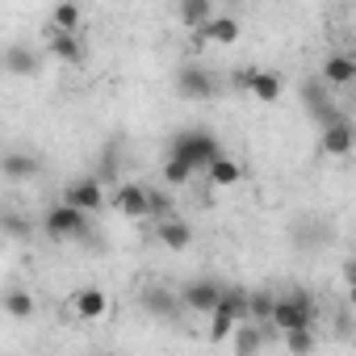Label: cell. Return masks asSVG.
<instances>
[{"label": "cell", "instance_id": "5bb4252c", "mask_svg": "<svg viewBox=\"0 0 356 356\" xmlns=\"http://www.w3.org/2000/svg\"><path fill=\"white\" fill-rule=\"evenodd\" d=\"M113 206H118V214H126V218H147V185H138V181L118 185Z\"/></svg>", "mask_w": 356, "mask_h": 356}, {"label": "cell", "instance_id": "d6986e66", "mask_svg": "<svg viewBox=\"0 0 356 356\" xmlns=\"http://www.w3.org/2000/svg\"><path fill=\"white\" fill-rule=\"evenodd\" d=\"M197 34H202L206 42H214V47H231V42L239 38V22H235V17H227V13H222V17L214 13V17H210Z\"/></svg>", "mask_w": 356, "mask_h": 356}, {"label": "cell", "instance_id": "7a4b0ae2", "mask_svg": "<svg viewBox=\"0 0 356 356\" xmlns=\"http://www.w3.org/2000/svg\"><path fill=\"white\" fill-rule=\"evenodd\" d=\"M268 323L277 331H298V327H314V306L306 293H285V298H273V310H268Z\"/></svg>", "mask_w": 356, "mask_h": 356}, {"label": "cell", "instance_id": "30bf717a", "mask_svg": "<svg viewBox=\"0 0 356 356\" xmlns=\"http://www.w3.org/2000/svg\"><path fill=\"white\" fill-rule=\"evenodd\" d=\"M63 202L80 206L84 214H97V210H101V202H105V189H101L97 176H76V181H67V185H63Z\"/></svg>", "mask_w": 356, "mask_h": 356}, {"label": "cell", "instance_id": "9a60e30c", "mask_svg": "<svg viewBox=\"0 0 356 356\" xmlns=\"http://www.w3.org/2000/svg\"><path fill=\"white\" fill-rule=\"evenodd\" d=\"M72 306H76V314H80L84 323H97V318H105L109 298H105V289H101V285H84V289H76Z\"/></svg>", "mask_w": 356, "mask_h": 356}, {"label": "cell", "instance_id": "d4e9b609", "mask_svg": "<svg viewBox=\"0 0 356 356\" xmlns=\"http://www.w3.org/2000/svg\"><path fill=\"white\" fill-rule=\"evenodd\" d=\"M163 181H168L172 189H185V185L193 181V172H189L181 159H172V155H168V159H163Z\"/></svg>", "mask_w": 356, "mask_h": 356}, {"label": "cell", "instance_id": "603a6c76", "mask_svg": "<svg viewBox=\"0 0 356 356\" xmlns=\"http://www.w3.org/2000/svg\"><path fill=\"white\" fill-rule=\"evenodd\" d=\"M51 26H55V30H76V34H80V26H84V9L76 5V0H59L55 13H51Z\"/></svg>", "mask_w": 356, "mask_h": 356}, {"label": "cell", "instance_id": "ba28073f", "mask_svg": "<svg viewBox=\"0 0 356 356\" xmlns=\"http://www.w3.org/2000/svg\"><path fill=\"white\" fill-rule=\"evenodd\" d=\"M47 51H51L59 63H67V67H80L84 55H88V51H84V38H80L76 30H55V26L47 30Z\"/></svg>", "mask_w": 356, "mask_h": 356}, {"label": "cell", "instance_id": "4fadbf2b", "mask_svg": "<svg viewBox=\"0 0 356 356\" xmlns=\"http://www.w3.org/2000/svg\"><path fill=\"white\" fill-rule=\"evenodd\" d=\"M243 88H248L256 101H281L285 80H281L277 72H268V67H252V72H243Z\"/></svg>", "mask_w": 356, "mask_h": 356}, {"label": "cell", "instance_id": "ac0fdd59", "mask_svg": "<svg viewBox=\"0 0 356 356\" xmlns=\"http://www.w3.org/2000/svg\"><path fill=\"white\" fill-rule=\"evenodd\" d=\"M143 310H147V314H159V318H176V310H181V298H176L172 289L151 285V289H143Z\"/></svg>", "mask_w": 356, "mask_h": 356}, {"label": "cell", "instance_id": "9c48e42d", "mask_svg": "<svg viewBox=\"0 0 356 356\" xmlns=\"http://www.w3.org/2000/svg\"><path fill=\"white\" fill-rule=\"evenodd\" d=\"M222 281H214V277H197V281H189L185 289H181V306H189V310H197V314H210L214 310V302L222 298Z\"/></svg>", "mask_w": 356, "mask_h": 356}, {"label": "cell", "instance_id": "6da1fadb", "mask_svg": "<svg viewBox=\"0 0 356 356\" xmlns=\"http://www.w3.org/2000/svg\"><path fill=\"white\" fill-rule=\"evenodd\" d=\"M222 147H218V138L210 134V130H181L172 138V147H168V155L172 159H181L189 172H206V163L218 155Z\"/></svg>", "mask_w": 356, "mask_h": 356}, {"label": "cell", "instance_id": "44dd1931", "mask_svg": "<svg viewBox=\"0 0 356 356\" xmlns=\"http://www.w3.org/2000/svg\"><path fill=\"white\" fill-rule=\"evenodd\" d=\"M0 310L17 323H26V318H34V293L30 289H5L0 293Z\"/></svg>", "mask_w": 356, "mask_h": 356}, {"label": "cell", "instance_id": "cb8c5ba5", "mask_svg": "<svg viewBox=\"0 0 356 356\" xmlns=\"http://www.w3.org/2000/svg\"><path fill=\"white\" fill-rule=\"evenodd\" d=\"M281 335H285V348L293 356H306L314 348V327H298V331H281Z\"/></svg>", "mask_w": 356, "mask_h": 356}, {"label": "cell", "instance_id": "52a82bcc", "mask_svg": "<svg viewBox=\"0 0 356 356\" xmlns=\"http://www.w3.org/2000/svg\"><path fill=\"white\" fill-rule=\"evenodd\" d=\"M302 105H306V113L323 126V122H331V118H339L343 109H335V101H331V88L318 80V76H310V80H302Z\"/></svg>", "mask_w": 356, "mask_h": 356}, {"label": "cell", "instance_id": "277c9868", "mask_svg": "<svg viewBox=\"0 0 356 356\" xmlns=\"http://www.w3.org/2000/svg\"><path fill=\"white\" fill-rule=\"evenodd\" d=\"M352 147H356V126H352V118L348 113H339V118H331V122H323L318 126V151L323 155H352Z\"/></svg>", "mask_w": 356, "mask_h": 356}, {"label": "cell", "instance_id": "8fae6325", "mask_svg": "<svg viewBox=\"0 0 356 356\" xmlns=\"http://www.w3.org/2000/svg\"><path fill=\"white\" fill-rule=\"evenodd\" d=\"M42 172V159L34 151H5L0 155V176L5 181H34Z\"/></svg>", "mask_w": 356, "mask_h": 356}, {"label": "cell", "instance_id": "7402d4cb", "mask_svg": "<svg viewBox=\"0 0 356 356\" xmlns=\"http://www.w3.org/2000/svg\"><path fill=\"white\" fill-rule=\"evenodd\" d=\"M0 67H5L9 76H34L38 72V55L30 47H9L5 55H0Z\"/></svg>", "mask_w": 356, "mask_h": 356}, {"label": "cell", "instance_id": "4316f807", "mask_svg": "<svg viewBox=\"0 0 356 356\" xmlns=\"http://www.w3.org/2000/svg\"><path fill=\"white\" fill-rule=\"evenodd\" d=\"M0 231H5V235H13V239H30V218L26 214H5V218H0Z\"/></svg>", "mask_w": 356, "mask_h": 356}, {"label": "cell", "instance_id": "484cf974", "mask_svg": "<svg viewBox=\"0 0 356 356\" xmlns=\"http://www.w3.org/2000/svg\"><path fill=\"white\" fill-rule=\"evenodd\" d=\"M168 214H172V197H168L163 189H151V185H147V218L159 222V218H168Z\"/></svg>", "mask_w": 356, "mask_h": 356}, {"label": "cell", "instance_id": "2e32d148", "mask_svg": "<svg viewBox=\"0 0 356 356\" xmlns=\"http://www.w3.org/2000/svg\"><path fill=\"white\" fill-rule=\"evenodd\" d=\"M206 172H210V185H214V189H235V185L243 181V168H239L227 151H218V155L206 163Z\"/></svg>", "mask_w": 356, "mask_h": 356}, {"label": "cell", "instance_id": "7c38bea8", "mask_svg": "<svg viewBox=\"0 0 356 356\" xmlns=\"http://www.w3.org/2000/svg\"><path fill=\"white\" fill-rule=\"evenodd\" d=\"M155 235H159V243H163L168 252H189V248H193V227H189L185 218H176V214L159 218V222H155Z\"/></svg>", "mask_w": 356, "mask_h": 356}, {"label": "cell", "instance_id": "3957f363", "mask_svg": "<svg viewBox=\"0 0 356 356\" xmlns=\"http://www.w3.org/2000/svg\"><path fill=\"white\" fill-rule=\"evenodd\" d=\"M42 222H47V235H51V239H80V235L88 231V214H84L80 206H72V202L51 206Z\"/></svg>", "mask_w": 356, "mask_h": 356}, {"label": "cell", "instance_id": "83f0119b", "mask_svg": "<svg viewBox=\"0 0 356 356\" xmlns=\"http://www.w3.org/2000/svg\"><path fill=\"white\" fill-rule=\"evenodd\" d=\"M235 331H239V339H235V348H239V352H256V348H260V331H256V327H248V323L239 318V327H235Z\"/></svg>", "mask_w": 356, "mask_h": 356}, {"label": "cell", "instance_id": "5b68a950", "mask_svg": "<svg viewBox=\"0 0 356 356\" xmlns=\"http://www.w3.org/2000/svg\"><path fill=\"white\" fill-rule=\"evenodd\" d=\"M239 318H243V293L222 289V298H218V302H214V310H210V339H214V343H222V339L239 327Z\"/></svg>", "mask_w": 356, "mask_h": 356}, {"label": "cell", "instance_id": "e0dca14e", "mask_svg": "<svg viewBox=\"0 0 356 356\" xmlns=\"http://www.w3.org/2000/svg\"><path fill=\"white\" fill-rule=\"evenodd\" d=\"M327 88H348L352 80H356V59L352 55H331L327 63H323V76H318Z\"/></svg>", "mask_w": 356, "mask_h": 356}, {"label": "cell", "instance_id": "8992f818", "mask_svg": "<svg viewBox=\"0 0 356 356\" xmlns=\"http://www.w3.org/2000/svg\"><path fill=\"white\" fill-rule=\"evenodd\" d=\"M214 92H218V76L214 72H206L197 63L176 72V97H181V101H210Z\"/></svg>", "mask_w": 356, "mask_h": 356}, {"label": "cell", "instance_id": "ffe728a7", "mask_svg": "<svg viewBox=\"0 0 356 356\" xmlns=\"http://www.w3.org/2000/svg\"><path fill=\"white\" fill-rule=\"evenodd\" d=\"M176 13H181L185 30H202L214 17V0H176Z\"/></svg>", "mask_w": 356, "mask_h": 356}]
</instances>
